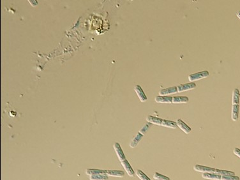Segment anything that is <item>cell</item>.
<instances>
[{"label":"cell","mask_w":240,"mask_h":180,"mask_svg":"<svg viewBox=\"0 0 240 180\" xmlns=\"http://www.w3.org/2000/svg\"><path fill=\"white\" fill-rule=\"evenodd\" d=\"M209 75V72L207 70H204V71H202L200 72H197L190 75L188 76V80L190 82H194L195 81H199L204 78H206Z\"/></svg>","instance_id":"1"},{"label":"cell","mask_w":240,"mask_h":180,"mask_svg":"<svg viewBox=\"0 0 240 180\" xmlns=\"http://www.w3.org/2000/svg\"><path fill=\"white\" fill-rule=\"evenodd\" d=\"M195 88H196V85L194 82L187 83V84H183V85H180L177 86L178 93L187 92V91H188V90L194 89Z\"/></svg>","instance_id":"2"},{"label":"cell","mask_w":240,"mask_h":180,"mask_svg":"<svg viewBox=\"0 0 240 180\" xmlns=\"http://www.w3.org/2000/svg\"><path fill=\"white\" fill-rule=\"evenodd\" d=\"M113 148H114V149H115L116 153L119 158V160L121 162H123V160H125L126 158H125V154L123 153V151L122 150L121 146H120V144L118 142H115L114 144Z\"/></svg>","instance_id":"3"},{"label":"cell","mask_w":240,"mask_h":180,"mask_svg":"<svg viewBox=\"0 0 240 180\" xmlns=\"http://www.w3.org/2000/svg\"><path fill=\"white\" fill-rule=\"evenodd\" d=\"M134 90H135V92H136L140 102H144L147 100V96L145 95L143 89L139 85H136L135 86H134Z\"/></svg>","instance_id":"4"},{"label":"cell","mask_w":240,"mask_h":180,"mask_svg":"<svg viewBox=\"0 0 240 180\" xmlns=\"http://www.w3.org/2000/svg\"><path fill=\"white\" fill-rule=\"evenodd\" d=\"M194 169L197 172L202 173H213L215 171V168L207 167L201 165H195L194 167Z\"/></svg>","instance_id":"5"},{"label":"cell","mask_w":240,"mask_h":180,"mask_svg":"<svg viewBox=\"0 0 240 180\" xmlns=\"http://www.w3.org/2000/svg\"><path fill=\"white\" fill-rule=\"evenodd\" d=\"M177 93H178L177 86H174L161 89L159 92V95L160 96H167L168 95H172Z\"/></svg>","instance_id":"6"},{"label":"cell","mask_w":240,"mask_h":180,"mask_svg":"<svg viewBox=\"0 0 240 180\" xmlns=\"http://www.w3.org/2000/svg\"><path fill=\"white\" fill-rule=\"evenodd\" d=\"M155 101L161 103H173V97L169 96H157L155 97Z\"/></svg>","instance_id":"7"},{"label":"cell","mask_w":240,"mask_h":180,"mask_svg":"<svg viewBox=\"0 0 240 180\" xmlns=\"http://www.w3.org/2000/svg\"><path fill=\"white\" fill-rule=\"evenodd\" d=\"M121 164H122V166L123 167L124 169L126 172L127 175H128L130 176H133L134 173H135V172H134V171L132 169V166L130 165V164L129 162V161L127 160L126 159H125V160H123V162H121Z\"/></svg>","instance_id":"8"},{"label":"cell","mask_w":240,"mask_h":180,"mask_svg":"<svg viewBox=\"0 0 240 180\" xmlns=\"http://www.w3.org/2000/svg\"><path fill=\"white\" fill-rule=\"evenodd\" d=\"M176 123H177V126L183 131H184L185 134H189L190 131H191V130H192L191 128L188 127L187 124L185 122H183L181 120L178 119L177 121H176Z\"/></svg>","instance_id":"9"},{"label":"cell","mask_w":240,"mask_h":180,"mask_svg":"<svg viewBox=\"0 0 240 180\" xmlns=\"http://www.w3.org/2000/svg\"><path fill=\"white\" fill-rule=\"evenodd\" d=\"M146 121L151 124L162 126L164 120L161 119V118H158V117H157L152 116H148L146 117Z\"/></svg>","instance_id":"10"},{"label":"cell","mask_w":240,"mask_h":180,"mask_svg":"<svg viewBox=\"0 0 240 180\" xmlns=\"http://www.w3.org/2000/svg\"><path fill=\"white\" fill-rule=\"evenodd\" d=\"M105 174L107 176H112V177H118L122 178L124 176L125 173L122 171H117V170H105Z\"/></svg>","instance_id":"11"},{"label":"cell","mask_w":240,"mask_h":180,"mask_svg":"<svg viewBox=\"0 0 240 180\" xmlns=\"http://www.w3.org/2000/svg\"><path fill=\"white\" fill-rule=\"evenodd\" d=\"M143 137L144 135L143 134H141L140 132L137 133V134L134 137L133 139L131 141L130 143V147L132 148H136L138 145V144L140 142V141L142 140Z\"/></svg>","instance_id":"12"},{"label":"cell","mask_w":240,"mask_h":180,"mask_svg":"<svg viewBox=\"0 0 240 180\" xmlns=\"http://www.w3.org/2000/svg\"><path fill=\"white\" fill-rule=\"evenodd\" d=\"M239 99H240V93L238 88H235L232 92V105H239Z\"/></svg>","instance_id":"13"},{"label":"cell","mask_w":240,"mask_h":180,"mask_svg":"<svg viewBox=\"0 0 240 180\" xmlns=\"http://www.w3.org/2000/svg\"><path fill=\"white\" fill-rule=\"evenodd\" d=\"M202 178L210 180H221L222 176L219 175L214 174V173H203Z\"/></svg>","instance_id":"14"},{"label":"cell","mask_w":240,"mask_h":180,"mask_svg":"<svg viewBox=\"0 0 240 180\" xmlns=\"http://www.w3.org/2000/svg\"><path fill=\"white\" fill-rule=\"evenodd\" d=\"M239 105H232V112H231V117L232 120L236 121L238 120L239 117Z\"/></svg>","instance_id":"15"},{"label":"cell","mask_w":240,"mask_h":180,"mask_svg":"<svg viewBox=\"0 0 240 180\" xmlns=\"http://www.w3.org/2000/svg\"><path fill=\"white\" fill-rule=\"evenodd\" d=\"M189 99L187 96H174L173 97V103H186L188 102Z\"/></svg>","instance_id":"16"},{"label":"cell","mask_w":240,"mask_h":180,"mask_svg":"<svg viewBox=\"0 0 240 180\" xmlns=\"http://www.w3.org/2000/svg\"><path fill=\"white\" fill-rule=\"evenodd\" d=\"M214 174L219 175L221 176H235V173L234 172L229 171H225V170H220L218 169H215L214 172H213Z\"/></svg>","instance_id":"17"},{"label":"cell","mask_w":240,"mask_h":180,"mask_svg":"<svg viewBox=\"0 0 240 180\" xmlns=\"http://www.w3.org/2000/svg\"><path fill=\"white\" fill-rule=\"evenodd\" d=\"M109 178L106 174H96L91 175L89 177L90 180H108Z\"/></svg>","instance_id":"18"},{"label":"cell","mask_w":240,"mask_h":180,"mask_svg":"<svg viewBox=\"0 0 240 180\" xmlns=\"http://www.w3.org/2000/svg\"><path fill=\"white\" fill-rule=\"evenodd\" d=\"M86 174L91 176L96 174H105V170H100L96 169H87L86 170Z\"/></svg>","instance_id":"19"},{"label":"cell","mask_w":240,"mask_h":180,"mask_svg":"<svg viewBox=\"0 0 240 180\" xmlns=\"http://www.w3.org/2000/svg\"><path fill=\"white\" fill-rule=\"evenodd\" d=\"M162 127H165L167 128H176L178 127L177 123H176V122L167 120H164V123H163V124H162Z\"/></svg>","instance_id":"20"},{"label":"cell","mask_w":240,"mask_h":180,"mask_svg":"<svg viewBox=\"0 0 240 180\" xmlns=\"http://www.w3.org/2000/svg\"><path fill=\"white\" fill-rule=\"evenodd\" d=\"M136 175L137 176V177L141 179V180H151L149 177H147L144 173L140 169H137L136 171Z\"/></svg>","instance_id":"21"},{"label":"cell","mask_w":240,"mask_h":180,"mask_svg":"<svg viewBox=\"0 0 240 180\" xmlns=\"http://www.w3.org/2000/svg\"><path fill=\"white\" fill-rule=\"evenodd\" d=\"M153 178L155 180H171L169 178H168V177H167L165 176L162 175H160L158 172H155V173L154 175H153Z\"/></svg>","instance_id":"22"},{"label":"cell","mask_w":240,"mask_h":180,"mask_svg":"<svg viewBox=\"0 0 240 180\" xmlns=\"http://www.w3.org/2000/svg\"><path fill=\"white\" fill-rule=\"evenodd\" d=\"M151 123H147V124H146L145 125L141 128L140 130V131H139V132L141 134H143V135H144L145 134H146V133L147 132V130L150 129V128L151 127Z\"/></svg>","instance_id":"23"},{"label":"cell","mask_w":240,"mask_h":180,"mask_svg":"<svg viewBox=\"0 0 240 180\" xmlns=\"http://www.w3.org/2000/svg\"><path fill=\"white\" fill-rule=\"evenodd\" d=\"M221 180H240V179L236 176H222Z\"/></svg>","instance_id":"24"},{"label":"cell","mask_w":240,"mask_h":180,"mask_svg":"<svg viewBox=\"0 0 240 180\" xmlns=\"http://www.w3.org/2000/svg\"><path fill=\"white\" fill-rule=\"evenodd\" d=\"M233 153L235 155H236L237 157H238L239 158H240V149L239 148H235L233 150Z\"/></svg>","instance_id":"25"},{"label":"cell","mask_w":240,"mask_h":180,"mask_svg":"<svg viewBox=\"0 0 240 180\" xmlns=\"http://www.w3.org/2000/svg\"><path fill=\"white\" fill-rule=\"evenodd\" d=\"M236 16H237L240 19V10H239V11H238V12H236Z\"/></svg>","instance_id":"26"}]
</instances>
